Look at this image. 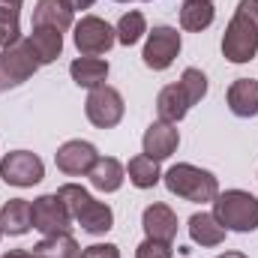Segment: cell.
Returning <instances> with one entry per match:
<instances>
[{
  "label": "cell",
  "instance_id": "obj_25",
  "mask_svg": "<svg viewBox=\"0 0 258 258\" xmlns=\"http://www.w3.org/2000/svg\"><path fill=\"white\" fill-rule=\"evenodd\" d=\"M33 258H81V246L72 234L45 237L33 246Z\"/></svg>",
  "mask_w": 258,
  "mask_h": 258
},
{
  "label": "cell",
  "instance_id": "obj_26",
  "mask_svg": "<svg viewBox=\"0 0 258 258\" xmlns=\"http://www.w3.org/2000/svg\"><path fill=\"white\" fill-rule=\"evenodd\" d=\"M114 33H117V42H120V45L132 48V45L147 33V21H144V15H141L138 9H129L126 15H120V21H117Z\"/></svg>",
  "mask_w": 258,
  "mask_h": 258
},
{
  "label": "cell",
  "instance_id": "obj_13",
  "mask_svg": "<svg viewBox=\"0 0 258 258\" xmlns=\"http://www.w3.org/2000/svg\"><path fill=\"white\" fill-rule=\"evenodd\" d=\"M141 228H144L147 237L171 243L177 237V213L168 204H150L141 213Z\"/></svg>",
  "mask_w": 258,
  "mask_h": 258
},
{
  "label": "cell",
  "instance_id": "obj_32",
  "mask_svg": "<svg viewBox=\"0 0 258 258\" xmlns=\"http://www.w3.org/2000/svg\"><path fill=\"white\" fill-rule=\"evenodd\" d=\"M66 3H69V6H72V12H75V9H90L96 0H66Z\"/></svg>",
  "mask_w": 258,
  "mask_h": 258
},
{
  "label": "cell",
  "instance_id": "obj_8",
  "mask_svg": "<svg viewBox=\"0 0 258 258\" xmlns=\"http://www.w3.org/2000/svg\"><path fill=\"white\" fill-rule=\"evenodd\" d=\"M258 54V30L234 12V18L228 21L225 27V36H222V57L228 63H249L255 60Z\"/></svg>",
  "mask_w": 258,
  "mask_h": 258
},
{
  "label": "cell",
  "instance_id": "obj_20",
  "mask_svg": "<svg viewBox=\"0 0 258 258\" xmlns=\"http://www.w3.org/2000/svg\"><path fill=\"white\" fill-rule=\"evenodd\" d=\"M189 108H192V105L186 102L180 84H168V87H162L159 96H156V114H159V120H165V123H180Z\"/></svg>",
  "mask_w": 258,
  "mask_h": 258
},
{
  "label": "cell",
  "instance_id": "obj_21",
  "mask_svg": "<svg viewBox=\"0 0 258 258\" xmlns=\"http://www.w3.org/2000/svg\"><path fill=\"white\" fill-rule=\"evenodd\" d=\"M189 237L198 246H219L225 240V228L219 225V219L213 213H192L189 216Z\"/></svg>",
  "mask_w": 258,
  "mask_h": 258
},
{
  "label": "cell",
  "instance_id": "obj_30",
  "mask_svg": "<svg viewBox=\"0 0 258 258\" xmlns=\"http://www.w3.org/2000/svg\"><path fill=\"white\" fill-rule=\"evenodd\" d=\"M234 12H237L240 18H246V21H249V24L258 30V0H240Z\"/></svg>",
  "mask_w": 258,
  "mask_h": 258
},
{
  "label": "cell",
  "instance_id": "obj_23",
  "mask_svg": "<svg viewBox=\"0 0 258 258\" xmlns=\"http://www.w3.org/2000/svg\"><path fill=\"white\" fill-rule=\"evenodd\" d=\"M126 174H129V183H132L135 189H153V186L162 180L159 162H156V159H150V156H144V153H138V156H132V159H129Z\"/></svg>",
  "mask_w": 258,
  "mask_h": 258
},
{
  "label": "cell",
  "instance_id": "obj_3",
  "mask_svg": "<svg viewBox=\"0 0 258 258\" xmlns=\"http://www.w3.org/2000/svg\"><path fill=\"white\" fill-rule=\"evenodd\" d=\"M213 216L225 231L249 234L258 228V198L246 189H225L213 198Z\"/></svg>",
  "mask_w": 258,
  "mask_h": 258
},
{
  "label": "cell",
  "instance_id": "obj_11",
  "mask_svg": "<svg viewBox=\"0 0 258 258\" xmlns=\"http://www.w3.org/2000/svg\"><path fill=\"white\" fill-rule=\"evenodd\" d=\"M96 159H99V150L90 141H81V138H72V141L60 144L57 153H54L57 168L69 177H87L90 168L96 165Z\"/></svg>",
  "mask_w": 258,
  "mask_h": 258
},
{
  "label": "cell",
  "instance_id": "obj_14",
  "mask_svg": "<svg viewBox=\"0 0 258 258\" xmlns=\"http://www.w3.org/2000/svg\"><path fill=\"white\" fill-rule=\"evenodd\" d=\"M228 108L234 117H255L258 114V81L255 78H237L228 84Z\"/></svg>",
  "mask_w": 258,
  "mask_h": 258
},
{
  "label": "cell",
  "instance_id": "obj_28",
  "mask_svg": "<svg viewBox=\"0 0 258 258\" xmlns=\"http://www.w3.org/2000/svg\"><path fill=\"white\" fill-rule=\"evenodd\" d=\"M135 258H174V246L165 243V240L144 237V240L135 246Z\"/></svg>",
  "mask_w": 258,
  "mask_h": 258
},
{
  "label": "cell",
  "instance_id": "obj_35",
  "mask_svg": "<svg viewBox=\"0 0 258 258\" xmlns=\"http://www.w3.org/2000/svg\"><path fill=\"white\" fill-rule=\"evenodd\" d=\"M0 237H3V231H0Z\"/></svg>",
  "mask_w": 258,
  "mask_h": 258
},
{
  "label": "cell",
  "instance_id": "obj_4",
  "mask_svg": "<svg viewBox=\"0 0 258 258\" xmlns=\"http://www.w3.org/2000/svg\"><path fill=\"white\" fill-rule=\"evenodd\" d=\"M36 69H39V60L33 57V51L27 45V36L0 48V93L24 84L27 78L36 75Z\"/></svg>",
  "mask_w": 258,
  "mask_h": 258
},
{
  "label": "cell",
  "instance_id": "obj_18",
  "mask_svg": "<svg viewBox=\"0 0 258 258\" xmlns=\"http://www.w3.org/2000/svg\"><path fill=\"white\" fill-rule=\"evenodd\" d=\"M33 27H54V30L63 33V30L72 27V6L66 0H36Z\"/></svg>",
  "mask_w": 258,
  "mask_h": 258
},
{
  "label": "cell",
  "instance_id": "obj_22",
  "mask_svg": "<svg viewBox=\"0 0 258 258\" xmlns=\"http://www.w3.org/2000/svg\"><path fill=\"white\" fill-rule=\"evenodd\" d=\"M216 18V9L210 0H183L180 6V27L189 30V33H201L213 24Z\"/></svg>",
  "mask_w": 258,
  "mask_h": 258
},
{
  "label": "cell",
  "instance_id": "obj_29",
  "mask_svg": "<svg viewBox=\"0 0 258 258\" xmlns=\"http://www.w3.org/2000/svg\"><path fill=\"white\" fill-rule=\"evenodd\" d=\"M81 258H120V249L114 243H93L81 249Z\"/></svg>",
  "mask_w": 258,
  "mask_h": 258
},
{
  "label": "cell",
  "instance_id": "obj_17",
  "mask_svg": "<svg viewBox=\"0 0 258 258\" xmlns=\"http://www.w3.org/2000/svg\"><path fill=\"white\" fill-rule=\"evenodd\" d=\"M33 228V219H30V201L27 198H9L3 207H0V231L9 234V237H21Z\"/></svg>",
  "mask_w": 258,
  "mask_h": 258
},
{
  "label": "cell",
  "instance_id": "obj_5",
  "mask_svg": "<svg viewBox=\"0 0 258 258\" xmlns=\"http://www.w3.org/2000/svg\"><path fill=\"white\" fill-rule=\"evenodd\" d=\"M30 219H33V228L39 234H45V237H57V234H69L72 231V213L66 210V204L60 201L57 192L33 198Z\"/></svg>",
  "mask_w": 258,
  "mask_h": 258
},
{
  "label": "cell",
  "instance_id": "obj_9",
  "mask_svg": "<svg viewBox=\"0 0 258 258\" xmlns=\"http://www.w3.org/2000/svg\"><path fill=\"white\" fill-rule=\"evenodd\" d=\"M72 42H75L78 54L96 57V54H105V51L117 42V33H114V27H111L108 21H102L99 15H84V18L75 24Z\"/></svg>",
  "mask_w": 258,
  "mask_h": 258
},
{
  "label": "cell",
  "instance_id": "obj_6",
  "mask_svg": "<svg viewBox=\"0 0 258 258\" xmlns=\"http://www.w3.org/2000/svg\"><path fill=\"white\" fill-rule=\"evenodd\" d=\"M84 114H87V120L96 129H114L123 120V114H126V105H123L120 90H114V87H108V84L93 87V90L87 93Z\"/></svg>",
  "mask_w": 258,
  "mask_h": 258
},
{
  "label": "cell",
  "instance_id": "obj_34",
  "mask_svg": "<svg viewBox=\"0 0 258 258\" xmlns=\"http://www.w3.org/2000/svg\"><path fill=\"white\" fill-rule=\"evenodd\" d=\"M144 3H150V0H144Z\"/></svg>",
  "mask_w": 258,
  "mask_h": 258
},
{
  "label": "cell",
  "instance_id": "obj_15",
  "mask_svg": "<svg viewBox=\"0 0 258 258\" xmlns=\"http://www.w3.org/2000/svg\"><path fill=\"white\" fill-rule=\"evenodd\" d=\"M27 45H30L33 57L39 60V66H48L63 51V33L54 30V27H33L27 33Z\"/></svg>",
  "mask_w": 258,
  "mask_h": 258
},
{
  "label": "cell",
  "instance_id": "obj_7",
  "mask_svg": "<svg viewBox=\"0 0 258 258\" xmlns=\"http://www.w3.org/2000/svg\"><path fill=\"white\" fill-rule=\"evenodd\" d=\"M180 48H183V39H180L177 27L159 24V27H153V30L147 33L144 51H141L144 66H147V69H153V72H162V69H168V66L177 60Z\"/></svg>",
  "mask_w": 258,
  "mask_h": 258
},
{
  "label": "cell",
  "instance_id": "obj_36",
  "mask_svg": "<svg viewBox=\"0 0 258 258\" xmlns=\"http://www.w3.org/2000/svg\"><path fill=\"white\" fill-rule=\"evenodd\" d=\"M210 3H213V0H210Z\"/></svg>",
  "mask_w": 258,
  "mask_h": 258
},
{
  "label": "cell",
  "instance_id": "obj_16",
  "mask_svg": "<svg viewBox=\"0 0 258 258\" xmlns=\"http://www.w3.org/2000/svg\"><path fill=\"white\" fill-rule=\"evenodd\" d=\"M87 177H90L93 189H99V192H117L123 186V180H126V168L114 156H99Z\"/></svg>",
  "mask_w": 258,
  "mask_h": 258
},
{
  "label": "cell",
  "instance_id": "obj_1",
  "mask_svg": "<svg viewBox=\"0 0 258 258\" xmlns=\"http://www.w3.org/2000/svg\"><path fill=\"white\" fill-rule=\"evenodd\" d=\"M60 201L66 204V210L72 213V219L87 231V234H105L114 228V210L105 201H96L93 195L87 192L78 183H63L60 189Z\"/></svg>",
  "mask_w": 258,
  "mask_h": 258
},
{
  "label": "cell",
  "instance_id": "obj_24",
  "mask_svg": "<svg viewBox=\"0 0 258 258\" xmlns=\"http://www.w3.org/2000/svg\"><path fill=\"white\" fill-rule=\"evenodd\" d=\"M21 3L24 0H0V48L21 39Z\"/></svg>",
  "mask_w": 258,
  "mask_h": 258
},
{
  "label": "cell",
  "instance_id": "obj_33",
  "mask_svg": "<svg viewBox=\"0 0 258 258\" xmlns=\"http://www.w3.org/2000/svg\"><path fill=\"white\" fill-rule=\"evenodd\" d=\"M216 258H249V255H243V252H225V255H216Z\"/></svg>",
  "mask_w": 258,
  "mask_h": 258
},
{
  "label": "cell",
  "instance_id": "obj_31",
  "mask_svg": "<svg viewBox=\"0 0 258 258\" xmlns=\"http://www.w3.org/2000/svg\"><path fill=\"white\" fill-rule=\"evenodd\" d=\"M0 258H33V252H27V249H9V252H3Z\"/></svg>",
  "mask_w": 258,
  "mask_h": 258
},
{
  "label": "cell",
  "instance_id": "obj_19",
  "mask_svg": "<svg viewBox=\"0 0 258 258\" xmlns=\"http://www.w3.org/2000/svg\"><path fill=\"white\" fill-rule=\"evenodd\" d=\"M69 75H72V81L78 87H87V90L102 87L105 78H108V60H102V57H84L81 54V57H75L69 63Z\"/></svg>",
  "mask_w": 258,
  "mask_h": 258
},
{
  "label": "cell",
  "instance_id": "obj_12",
  "mask_svg": "<svg viewBox=\"0 0 258 258\" xmlns=\"http://www.w3.org/2000/svg\"><path fill=\"white\" fill-rule=\"evenodd\" d=\"M177 144H180V132L174 129V123H165V120L150 123L147 132H144V138H141L144 156H150V159H156V162L168 159V156L177 150Z\"/></svg>",
  "mask_w": 258,
  "mask_h": 258
},
{
  "label": "cell",
  "instance_id": "obj_10",
  "mask_svg": "<svg viewBox=\"0 0 258 258\" xmlns=\"http://www.w3.org/2000/svg\"><path fill=\"white\" fill-rule=\"evenodd\" d=\"M0 177L3 183L9 186H18V189H27V186H36L42 177H45V165L36 153L30 150H12L0 159Z\"/></svg>",
  "mask_w": 258,
  "mask_h": 258
},
{
  "label": "cell",
  "instance_id": "obj_2",
  "mask_svg": "<svg viewBox=\"0 0 258 258\" xmlns=\"http://www.w3.org/2000/svg\"><path fill=\"white\" fill-rule=\"evenodd\" d=\"M165 189L183 201H192V204H213V198L219 195V180L216 174H210L207 168H198L192 162H177L171 165L165 174Z\"/></svg>",
  "mask_w": 258,
  "mask_h": 258
},
{
  "label": "cell",
  "instance_id": "obj_27",
  "mask_svg": "<svg viewBox=\"0 0 258 258\" xmlns=\"http://www.w3.org/2000/svg\"><path fill=\"white\" fill-rule=\"evenodd\" d=\"M177 84H180V90H183V96H186L189 105H198V102L207 96V75H204L201 69H195V66L183 69V75H180Z\"/></svg>",
  "mask_w": 258,
  "mask_h": 258
}]
</instances>
